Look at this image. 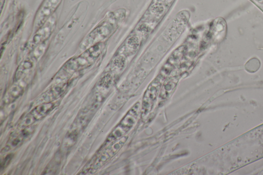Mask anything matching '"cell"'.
Masks as SVG:
<instances>
[{
    "label": "cell",
    "mask_w": 263,
    "mask_h": 175,
    "mask_svg": "<svg viewBox=\"0 0 263 175\" xmlns=\"http://www.w3.org/2000/svg\"><path fill=\"white\" fill-rule=\"evenodd\" d=\"M102 46V44H97L84 50L79 56L69 60L59 72L58 77L63 80L91 66L100 55Z\"/></svg>",
    "instance_id": "obj_1"
},
{
    "label": "cell",
    "mask_w": 263,
    "mask_h": 175,
    "mask_svg": "<svg viewBox=\"0 0 263 175\" xmlns=\"http://www.w3.org/2000/svg\"><path fill=\"white\" fill-rule=\"evenodd\" d=\"M139 107V104L137 103L127 112L108 137L107 143L122 137L133 128L138 119Z\"/></svg>",
    "instance_id": "obj_2"
},
{
    "label": "cell",
    "mask_w": 263,
    "mask_h": 175,
    "mask_svg": "<svg viewBox=\"0 0 263 175\" xmlns=\"http://www.w3.org/2000/svg\"><path fill=\"white\" fill-rule=\"evenodd\" d=\"M127 138L125 136L122 137L106 147L92 161L87 170L90 172H94L101 168L120 150L126 142Z\"/></svg>",
    "instance_id": "obj_3"
},
{
    "label": "cell",
    "mask_w": 263,
    "mask_h": 175,
    "mask_svg": "<svg viewBox=\"0 0 263 175\" xmlns=\"http://www.w3.org/2000/svg\"><path fill=\"white\" fill-rule=\"evenodd\" d=\"M55 107L53 102H46L38 104L27 113L17 125L19 128L32 125L33 123L43 119Z\"/></svg>",
    "instance_id": "obj_4"
},
{
    "label": "cell",
    "mask_w": 263,
    "mask_h": 175,
    "mask_svg": "<svg viewBox=\"0 0 263 175\" xmlns=\"http://www.w3.org/2000/svg\"><path fill=\"white\" fill-rule=\"evenodd\" d=\"M111 28L110 25L107 24H104L98 26L92 30L81 42L80 45V48L82 50L87 49L93 46L105 38L110 33Z\"/></svg>",
    "instance_id": "obj_5"
},
{
    "label": "cell",
    "mask_w": 263,
    "mask_h": 175,
    "mask_svg": "<svg viewBox=\"0 0 263 175\" xmlns=\"http://www.w3.org/2000/svg\"><path fill=\"white\" fill-rule=\"evenodd\" d=\"M62 0H45L35 16L33 29L35 31L49 18Z\"/></svg>",
    "instance_id": "obj_6"
},
{
    "label": "cell",
    "mask_w": 263,
    "mask_h": 175,
    "mask_svg": "<svg viewBox=\"0 0 263 175\" xmlns=\"http://www.w3.org/2000/svg\"><path fill=\"white\" fill-rule=\"evenodd\" d=\"M35 126L31 125L22 128L14 132L10 135L2 152H6L20 146L33 133Z\"/></svg>",
    "instance_id": "obj_7"
},
{
    "label": "cell",
    "mask_w": 263,
    "mask_h": 175,
    "mask_svg": "<svg viewBox=\"0 0 263 175\" xmlns=\"http://www.w3.org/2000/svg\"><path fill=\"white\" fill-rule=\"evenodd\" d=\"M55 25L53 18H49L46 23L35 32L31 41V46H36L47 40L52 33Z\"/></svg>",
    "instance_id": "obj_8"
},
{
    "label": "cell",
    "mask_w": 263,
    "mask_h": 175,
    "mask_svg": "<svg viewBox=\"0 0 263 175\" xmlns=\"http://www.w3.org/2000/svg\"><path fill=\"white\" fill-rule=\"evenodd\" d=\"M27 79V77L26 76L19 80L15 81L3 98L4 104H9L13 102L22 95L28 83Z\"/></svg>",
    "instance_id": "obj_9"
},
{
    "label": "cell",
    "mask_w": 263,
    "mask_h": 175,
    "mask_svg": "<svg viewBox=\"0 0 263 175\" xmlns=\"http://www.w3.org/2000/svg\"><path fill=\"white\" fill-rule=\"evenodd\" d=\"M158 90V84L153 83L148 88L144 95L142 104V112L143 115H147L153 107Z\"/></svg>",
    "instance_id": "obj_10"
},
{
    "label": "cell",
    "mask_w": 263,
    "mask_h": 175,
    "mask_svg": "<svg viewBox=\"0 0 263 175\" xmlns=\"http://www.w3.org/2000/svg\"><path fill=\"white\" fill-rule=\"evenodd\" d=\"M68 87V83L59 84L51 87L43 93L37 100V103L50 102L59 98Z\"/></svg>",
    "instance_id": "obj_11"
},
{
    "label": "cell",
    "mask_w": 263,
    "mask_h": 175,
    "mask_svg": "<svg viewBox=\"0 0 263 175\" xmlns=\"http://www.w3.org/2000/svg\"><path fill=\"white\" fill-rule=\"evenodd\" d=\"M32 67L33 63L29 60H26L22 62L16 71L15 81H17L26 77Z\"/></svg>",
    "instance_id": "obj_12"
},
{
    "label": "cell",
    "mask_w": 263,
    "mask_h": 175,
    "mask_svg": "<svg viewBox=\"0 0 263 175\" xmlns=\"http://www.w3.org/2000/svg\"><path fill=\"white\" fill-rule=\"evenodd\" d=\"M13 154L12 153H9L6 155L5 158L3 160H1V169L2 170L4 169L6 167L9 165L12 159L13 158Z\"/></svg>",
    "instance_id": "obj_13"
},
{
    "label": "cell",
    "mask_w": 263,
    "mask_h": 175,
    "mask_svg": "<svg viewBox=\"0 0 263 175\" xmlns=\"http://www.w3.org/2000/svg\"><path fill=\"white\" fill-rule=\"evenodd\" d=\"M256 2L262 3L263 2V0H255Z\"/></svg>",
    "instance_id": "obj_14"
}]
</instances>
